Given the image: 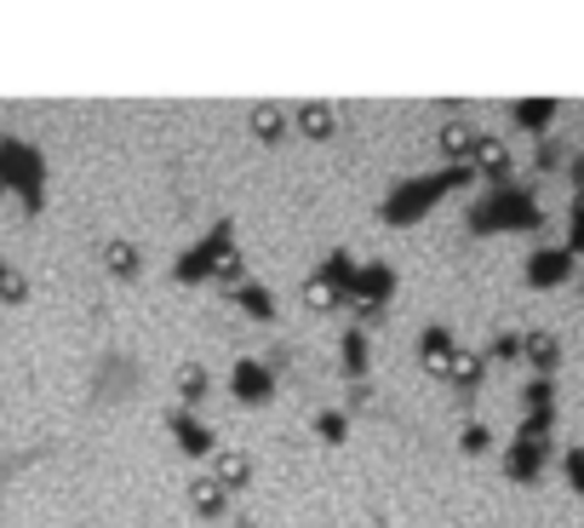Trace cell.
<instances>
[{
  "label": "cell",
  "instance_id": "d6986e66",
  "mask_svg": "<svg viewBox=\"0 0 584 528\" xmlns=\"http://www.w3.org/2000/svg\"><path fill=\"white\" fill-rule=\"evenodd\" d=\"M522 356L539 368V379H550V374H556V362H562V345L550 334H533V339H522Z\"/></svg>",
  "mask_w": 584,
  "mask_h": 528
},
{
  "label": "cell",
  "instance_id": "ffe728a7",
  "mask_svg": "<svg viewBox=\"0 0 584 528\" xmlns=\"http://www.w3.org/2000/svg\"><path fill=\"white\" fill-rule=\"evenodd\" d=\"M338 362H344V374H350L356 385L367 379V327H350V334H344V351H338Z\"/></svg>",
  "mask_w": 584,
  "mask_h": 528
},
{
  "label": "cell",
  "instance_id": "52a82bcc",
  "mask_svg": "<svg viewBox=\"0 0 584 528\" xmlns=\"http://www.w3.org/2000/svg\"><path fill=\"white\" fill-rule=\"evenodd\" d=\"M544 459H550V437H522V431H515V443L504 454V477L510 483H533L544 471Z\"/></svg>",
  "mask_w": 584,
  "mask_h": 528
},
{
  "label": "cell",
  "instance_id": "d6a6232c",
  "mask_svg": "<svg viewBox=\"0 0 584 528\" xmlns=\"http://www.w3.org/2000/svg\"><path fill=\"white\" fill-rule=\"evenodd\" d=\"M7 282H12V264L0 258V299H7Z\"/></svg>",
  "mask_w": 584,
  "mask_h": 528
},
{
  "label": "cell",
  "instance_id": "7402d4cb",
  "mask_svg": "<svg viewBox=\"0 0 584 528\" xmlns=\"http://www.w3.org/2000/svg\"><path fill=\"white\" fill-rule=\"evenodd\" d=\"M247 477H253V459L247 454H235V448L218 454V483L224 488H247Z\"/></svg>",
  "mask_w": 584,
  "mask_h": 528
},
{
  "label": "cell",
  "instance_id": "5bb4252c",
  "mask_svg": "<svg viewBox=\"0 0 584 528\" xmlns=\"http://www.w3.org/2000/svg\"><path fill=\"white\" fill-rule=\"evenodd\" d=\"M470 167H475V173H488L493 190H499V184H510V150H504L499 139H481L475 155H470Z\"/></svg>",
  "mask_w": 584,
  "mask_h": 528
},
{
  "label": "cell",
  "instance_id": "4fadbf2b",
  "mask_svg": "<svg viewBox=\"0 0 584 528\" xmlns=\"http://www.w3.org/2000/svg\"><path fill=\"white\" fill-rule=\"evenodd\" d=\"M419 356H424L430 374H447V368H453V356H459V345H453L447 327H424V334H419Z\"/></svg>",
  "mask_w": 584,
  "mask_h": 528
},
{
  "label": "cell",
  "instance_id": "7a4b0ae2",
  "mask_svg": "<svg viewBox=\"0 0 584 528\" xmlns=\"http://www.w3.org/2000/svg\"><path fill=\"white\" fill-rule=\"evenodd\" d=\"M172 276H178L184 287H195V282H224V287H240L247 276H240V253H235V224H229V219H218V224L206 230V236H201L189 253H178Z\"/></svg>",
  "mask_w": 584,
  "mask_h": 528
},
{
  "label": "cell",
  "instance_id": "ba28073f",
  "mask_svg": "<svg viewBox=\"0 0 584 528\" xmlns=\"http://www.w3.org/2000/svg\"><path fill=\"white\" fill-rule=\"evenodd\" d=\"M309 282H316V287L327 293V299H332V311H338V305H350V282H356V258H350V253H344V247H338V253H327V258H321V271H316V276H309Z\"/></svg>",
  "mask_w": 584,
  "mask_h": 528
},
{
  "label": "cell",
  "instance_id": "83f0119b",
  "mask_svg": "<svg viewBox=\"0 0 584 528\" xmlns=\"http://www.w3.org/2000/svg\"><path fill=\"white\" fill-rule=\"evenodd\" d=\"M562 477L573 483V494H584V448H567V459H562Z\"/></svg>",
  "mask_w": 584,
  "mask_h": 528
},
{
  "label": "cell",
  "instance_id": "4316f807",
  "mask_svg": "<svg viewBox=\"0 0 584 528\" xmlns=\"http://www.w3.org/2000/svg\"><path fill=\"white\" fill-rule=\"evenodd\" d=\"M567 253L573 258L584 253V202H573V213H567Z\"/></svg>",
  "mask_w": 584,
  "mask_h": 528
},
{
  "label": "cell",
  "instance_id": "e575fe53",
  "mask_svg": "<svg viewBox=\"0 0 584 528\" xmlns=\"http://www.w3.org/2000/svg\"><path fill=\"white\" fill-rule=\"evenodd\" d=\"M0 195H7V190H0Z\"/></svg>",
  "mask_w": 584,
  "mask_h": 528
},
{
  "label": "cell",
  "instance_id": "e0dca14e",
  "mask_svg": "<svg viewBox=\"0 0 584 528\" xmlns=\"http://www.w3.org/2000/svg\"><path fill=\"white\" fill-rule=\"evenodd\" d=\"M510 115H515V126H527V132H550V121H556V98H522Z\"/></svg>",
  "mask_w": 584,
  "mask_h": 528
},
{
  "label": "cell",
  "instance_id": "3957f363",
  "mask_svg": "<svg viewBox=\"0 0 584 528\" xmlns=\"http://www.w3.org/2000/svg\"><path fill=\"white\" fill-rule=\"evenodd\" d=\"M539 224H544V207H539V195L522 190V184H499V190H488L470 207L475 236H504V230H539Z\"/></svg>",
  "mask_w": 584,
  "mask_h": 528
},
{
  "label": "cell",
  "instance_id": "ac0fdd59",
  "mask_svg": "<svg viewBox=\"0 0 584 528\" xmlns=\"http://www.w3.org/2000/svg\"><path fill=\"white\" fill-rule=\"evenodd\" d=\"M103 264H110L121 282H137V276H144V253H137L132 242H110V247H103Z\"/></svg>",
  "mask_w": 584,
  "mask_h": 528
},
{
  "label": "cell",
  "instance_id": "8fae6325",
  "mask_svg": "<svg viewBox=\"0 0 584 528\" xmlns=\"http://www.w3.org/2000/svg\"><path fill=\"white\" fill-rule=\"evenodd\" d=\"M481 374H488V356H481V351H464V345H459L453 368H447V385H453V390L464 396V403H470V396L481 390Z\"/></svg>",
  "mask_w": 584,
  "mask_h": 528
},
{
  "label": "cell",
  "instance_id": "5b68a950",
  "mask_svg": "<svg viewBox=\"0 0 584 528\" xmlns=\"http://www.w3.org/2000/svg\"><path fill=\"white\" fill-rule=\"evenodd\" d=\"M390 293H396V271H390V264H356V282H350V305H356L361 316L385 311V305H390Z\"/></svg>",
  "mask_w": 584,
  "mask_h": 528
},
{
  "label": "cell",
  "instance_id": "6da1fadb",
  "mask_svg": "<svg viewBox=\"0 0 584 528\" xmlns=\"http://www.w3.org/2000/svg\"><path fill=\"white\" fill-rule=\"evenodd\" d=\"M470 179H475L470 161H459V167H436V173H412V179H401V184L385 195V224H396V230L419 224L436 202H447V195L464 190Z\"/></svg>",
  "mask_w": 584,
  "mask_h": 528
},
{
  "label": "cell",
  "instance_id": "2e32d148",
  "mask_svg": "<svg viewBox=\"0 0 584 528\" xmlns=\"http://www.w3.org/2000/svg\"><path fill=\"white\" fill-rule=\"evenodd\" d=\"M229 299H235V311H240V316H253V322H275V299H269V287H258V282L229 287Z\"/></svg>",
  "mask_w": 584,
  "mask_h": 528
},
{
  "label": "cell",
  "instance_id": "30bf717a",
  "mask_svg": "<svg viewBox=\"0 0 584 528\" xmlns=\"http://www.w3.org/2000/svg\"><path fill=\"white\" fill-rule=\"evenodd\" d=\"M166 425H172V443H178L184 454H195V459H201V454H218V437H213V425H201L189 408H178V414H172Z\"/></svg>",
  "mask_w": 584,
  "mask_h": 528
},
{
  "label": "cell",
  "instance_id": "1f68e13d",
  "mask_svg": "<svg viewBox=\"0 0 584 528\" xmlns=\"http://www.w3.org/2000/svg\"><path fill=\"white\" fill-rule=\"evenodd\" d=\"M573 195H578V202H584V155L573 161Z\"/></svg>",
  "mask_w": 584,
  "mask_h": 528
},
{
  "label": "cell",
  "instance_id": "277c9868",
  "mask_svg": "<svg viewBox=\"0 0 584 528\" xmlns=\"http://www.w3.org/2000/svg\"><path fill=\"white\" fill-rule=\"evenodd\" d=\"M0 190H12L23 213L47 207V155L29 139H0Z\"/></svg>",
  "mask_w": 584,
  "mask_h": 528
},
{
  "label": "cell",
  "instance_id": "8992f818",
  "mask_svg": "<svg viewBox=\"0 0 584 528\" xmlns=\"http://www.w3.org/2000/svg\"><path fill=\"white\" fill-rule=\"evenodd\" d=\"M229 396L240 408H264L275 396V368H269V362H253V356L235 362V368H229Z\"/></svg>",
  "mask_w": 584,
  "mask_h": 528
},
{
  "label": "cell",
  "instance_id": "f546056e",
  "mask_svg": "<svg viewBox=\"0 0 584 528\" xmlns=\"http://www.w3.org/2000/svg\"><path fill=\"white\" fill-rule=\"evenodd\" d=\"M316 431H321L327 443H344V431H350V425H344V414H321V419H316Z\"/></svg>",
  "mask_w": 584,
  "mask_h": 528
},
{
  "label": "cell",
  "instance_id": "484cf974",
  "mask_svg": "<svg viewBox=\"0 0 584 528\" xmlns=\"http://www.w3.org/2000/svg\"><path fill=\"white\" fill-rule=\"evenodd\" d=\"M178 390H184V403H201V396H206V374L195 368V362H189V368L178 374Z\"/></svg>",
  "mask_w": 584,
  "mask_h": 528
},
{
  "label": "cell",
  "instance_id": "7c38bea8",
  "mask_svg": "<svg viewBox=\"0 0 584 528\" xmlns=\"http://www.w3.org/2000/svg\"><path fill=\"white\" fill-rule=\"evenodd\" d=\"M436 144H441V155H447V167H459V161H470V155H475V144H481V132H475L470 121H447Z\"/></svg>",
  "mask_w": 584,
  "mask_h": 528
},
{
  "label": "cell",
  "instance_id": "cb8c5ba5",
  "mask_svg": "<svg viewBox=\"0 0 584 528\" xmlns=\"http://www.w3.org/2000/svg\"><path fill=\"white\" fill-rule=\"evenodd\" d=\"M522 408H527V414H556V385H550V379H533V385L522 390Z\"/></svg>",
  "mask_w": 584,
  "mask_h": 528
},
{
  "label": "cell",
  "instance_id": "9a60e30c",
  "mask_svg": "<svg viewBox=\"0 0 584 528\" xmlns=\"http://www.w3.org/2000/svg\"><path fill=\"white\" fill-rule=\"evenodd\" d=\"M189 506H195L201 517H224V511H229V488H224L218 477H195V483H189Z\"/></svg>",
  "mask_w": 584,
  "mask_h": 528
},
{
  "label": "cell",
  "instance_id": "9c48e42d",
  "mask_svg": "<svg viewBox=\"0 0 584 528\" xmlns=\"http://www.w3.org/2000/svg\"><path fill=\"white\" fill-rule=\"evenodd\" d=\"M573 276V253L567 247H539L527 258V287H562Z\"/></svg>",
  "mask_w": 584,
  "mask_h": 528
},
{
  "label": "cell",
  "instance_id": "f1b7e54d",
  "mask_svg": "<svg viewBox=\"0 0 584 528\" xmlns=\"http://www.w3.org/2000/svg\"><path fill=\"white\" fill-rule=\"evenodd\" d=\"M488 443H493L488 425H464V454H488Z\"/></svg>",
  "mask_w": 584,
  "mask_h": 528
},
{
  "label": "cell",
  "instance_id": "603a6c76",
  "mask_svg": "<svg viewBox=\"0 0 584 528\" xmlns=\"http://www.w3.org/2000/svg\"><path fill=\"white\" fill-rule=\"evenodd\" d=\"M298 126L309 132V139H332V132H338V115H332L327 104H309V110H298Z\"/></svg>",
  "mask_w": 584,
  "mask_h": 528
},
{
  "label": "cell",
  "instance_id": "44dd1931",
  "mask_svg": "<svg viewBox=\"0 0 584 528\" xmlns=\"http://www.w3.org/2000/svg\"><path fill=\"white\" fill-rule=\"evenodd\" d=\"M253 132H258L264 144H281V139H287V110L258 104V110H253Z\"/></svg>",
  "mask_w": 584,
  "mask_h": 528
},
{
  "label": "cell",
  "instance_id": "d4e9b609",
  "mask_svg": "<svg viewBox=\"0 0 584 528\" xmlns=\"http://www.w3.org/2000/svg\"><path fill=\"white\" fill-rule=\"evenodd\" d=\"M481 356H488V362H515V356H522V334H499Z\"/></svg>",
  "mask_w": 584,
  "mask_h": 528
},
{
  "label": "cell",
  "instance_id": "4dcf8cb0",
  "mask_svg": "<svg viewBox=\"0 0 584 528\" xmlns=\"http://www.w3.org/2000/svg\"><path fill=\"white\" fill-rule=\"evenodd\" d=\"M550 167H562V150H556V144L539 150V173H550Z\"/></svg>",
  "mask_w": 584,
  "mask_h": 528
},
{
  "label": "cell",
  "instance_id": "836d02e7",
  "mask_svg": "<svg viewBox=\"0 0 584 528\" xmlns=\"http://www.w3.org/2000/svg\"><path fill=\"white\" fill-rule=\"evenodd\" d=\"M235 528H253V522H235Z\"/></svg>",
  "mask_w": 584,
  "mask_h": 528
}]
</instances>
